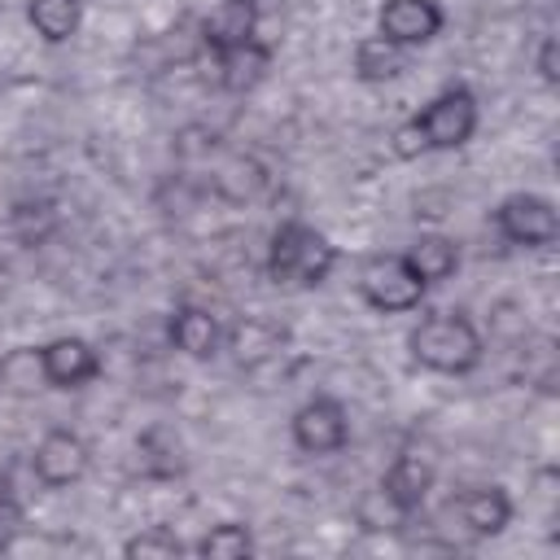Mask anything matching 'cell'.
<instances>
[{
  "instance_id": "obj_1",
  "label": "cell",
  "mask_w": 560,
  "mask_h": 560,
  "mask_svg": "<svg viewBox=\"0 0 560 560\" xmlns=\"http://www.w3.org/2000/svg\"><path fill=\"white\" fill-rule=\"evenodd\" d=\"M407 350L420 368L438 376H468L481 363L486 341L464 311H429L407 332Z\"/></svg>"
},
{
  "instance_id": "obj_2",
  "label": "cell",
  "mask_w": 560,
  "mask_h": 560,
  "mask_svg": "<svg viewBox=\"0 0 560 560\" xmlns=\"http://www.w3.org/2000/svg\"><path fill=\"white\" fill-rule=\"evenodd\" d=\"M337 245L302 219H284L267 241V276L284 289H319L337 271Z\"/></svg>"
},
{
  "instance_id": "obj_3",
  "label": "cell",
  "mask_w": 560,
  "mask_h": 560,
  "mask_svg": "<svg viewBox=\"0 0 560 560\" xmlns=\"http://www.w3.org/2000/svg\"><path fill=\"white\" fill-rule=\"evenodd\" d=\"M477 122H481L477 96L464 83H455V88H442L420 114H411L398 140H411L402 144V153H451L477 136Z\"/></svg>"
},
{
  "instance_id": "obj_4",
  "label": "cell",
  "mask_w": 560,
  "mask_h": 560,
  "mask_svg": "<svg viewBox=\"0 0 560 560\" xmlns=\"http://www.w3.org/2000/svg\"><path fill=\"white\" fill-rule=\"evenodd\" d=\"M359 293L381 315H407L424 302L429 284L411 271V262L402 254H372L359 267Z\"/></svg>"
},
{
  "instance_id": "obj_5",
  "label": "cell",
  "mask_w": 560,
  "mask_h": 560,
  "mask_svg": "<svg viewBox=\"0 0 560 560\" xmlns=\"http://www.w3.org/2000/svg\"><path fill=\"white\" fill-rule=\"evenodd\" d=\"M494 228L508 245H521V249H547L556 245L560 236V214L551 206V197L542 192H512L499 201L494 210Z\"/></svg>"
},
{
  "instance_id": "obj_6",
  "label": "cell",
  "mask_w": 560,
  "mask_h": 560,
  "mask_svg": "<svg viewBox=\"0 0 560 560\" xmlns=\"http://www.w3.org/2000/svg\"><path fill=\"white\" fill-rule=\"evenodd\" d=\"M433 486H438V455L429 446H402L389 459L385 477H381V494L389 499V508L402 521H411L424 508V499H429Z\"/></svg>"
},
{
  "instance_id": "obj_7",
  "label": "cell",
  "mask_w": 560,
  "mask_h": 560,
  "mask_svg": "<svg viewBox=\"0 0 560 560\" xmlns=\"http://www.w3.org/2000/svg\"><path fill=\"white\" fill-rule=\"evenodd\" d=\"M289 433H293V446L302 455H337L350 442V416H346V407L337 398L315 394L293 411Z\"/></svg>"
},
{
  "instance_id": "obj_8",
  "label": "cell",
  "mask_w": 560,
  "mask_h": 560,
  "mask_svg": "<svg viewBox=\"0 0 560 560\" xmlns=\"http://www.w3.org/2000/svg\"><path fill=\"white\" fill-rule=\"evenodd\" d=\"M88 464H92V446L74 429H61V424L48 429L31 451V472L44 490H66V486L83 481Z\"/></svg>"
},
{
  "instance_id": "obj_9",
  "label": "cell",
  "mask_w": 560,
  "mask_h": 560,
  "mask_svg": "<svg viewBox=\"0 0 560 560\" xmlns=\"http://www.w3.org/2000/svg\"><path fill=\"white\" fill-rule=\"evenodd\" d=\"M446 516L468 538H499L512 525V494L503 486H468L446 503Z\"/></svg>"
},
{
  "instance_id": "obj_10",
  "label": "cell",
  "mask_w": 560,
  "mask_h": 560,
  "mask_svg": "<svg viewBox=\"0 0 560 560\" xmlns=\"http://www.w3.org/2000/svg\"><path fill=\"white\" fill-rule=\"evenodd\" d=\"M446 26V9L438 0H385L376 13V35L398 48H420L438 39Z\"/></svg>"
},
{
  "instance_id": "obj_11",
  "label": "cell",
  "mask_w": 560,
  "mask_h": 560,
  "mask_svg": "<svg viewBox=\"0 0 560 560\" xmlns=\"http://www.w3.org/2000/svg\"><path fill=\"white\" fill-rule=\"evenodd\" d=\"M44 350V376H48V389H83L101 376V350L88 341V337H52Z\"/></svg>"
},
{
  "instance_id": "obj_12",
  "label": "cell",
  "mask_w": 560,
  "mask_h": 560,
  "mask_svg": "<svg viewBox=\"0 0 560 560\" xmlns=\"http://www.w3.org/2000/svg\"><path fill=\"white\" fill-rule=\"evenodd\" d=\"M258 0H219L201 18V48L206 52H228L249 39H258Z\"/></svg>"
},
{
  "instance_id": "obj_13",
  "label": "cell",
  "mask_w": 560,
  "mask_h": 560,
  "mask_svg": "<svg viewBox=\"0 0 560 560\" xmlns=\"http://www.w3.org/2000/svg\"><path fill=\"white\" fill-rule=\"evenodd\" d=\"M166 341H171V350H179L184 359H197V363H201V359H214V354H219L223 328H219V319H214L206 306L184 302V306L171 311Z\"/></svg>"
},
{
  "instance_id": "obj_14",
  "label": "cell",
  "mask_w": 560,
  "mask_h": 560,
  "mask_svg": "<svg viewBox=\"0 0 560 560\" xmlns=\"http://www.w3.org/2000/svg\"><path fill=\"white\" fill-rule=\"evenodd\" d=\"M210 61H214L219 88L245 96V92H254V88L267 79V70H271V48H267L262 39H249V44H241V48L210 52Z\"/></svg>"
},
{
  "instance_id": "obj_15",
  "label": "cell",
  "mask_w": 560,
  "mask_h": 560,
  "mask_svg": "<svg viewBox=\"0 0 560 560\" xmlns=\"http://www.w3.org/2000/svg\"><path fill=\"white\" fill-rule=\"evenodd\" d=\"M402 258L411 262V271H416L424 284H442V280H451V276L459 271V245H455V236H446V232H420V236L407 245Z\"/></svg>"
},
{
  "instance_id": "obj_16",
  "label": "cell",
  "mask_w": 560,
  "mask_h": 560,
  "mask_svg": "<svg viewBox=\"0 0 560 560\" xmlns=\"http://www.w3.org/2000/svg\"><path fill=\"white\" fill-rule=\"evenodd\" d=\"M26 22L44 44H66L83 26V0H26Z\"/></svg>"
},
{
  "instance_id": "obj_17",
  "label": "cell",
  "mask_w": 560,
  "mask_h": 560,
  "mask_svg": "<svg viewBox=\"0 0 560 560\" xmlns=\"http://www.w3.org/2000/svg\"><path fill=\"white\" fill-rule=\"evenodd\" d=\"M0 389L13 398H31L39 389H48L44 376V350L39 346H13L0 354Z\"/></svg>"
},
{
  "instance_id": "obj_18",
  "label": "cell",
  "mask_w": 560,
  "mask_h": 560,
  "mask_svg": "<svg viewBox=\"0 0 560 560\" xmlns=\"http://www.w3.org/2000/svg\"><path fill=\"white\" fill-rule=\"evenodd\" d=\"M407 52L411 48H398L385 35H363L354 44V74L363 83H389V79H398L407 70Z\"/></svg>"
},
{
  "instance_id": "obj_19",
  "label": "cell",
  "mask_w": 560,
  "mask_h": 560,
  "mask_svg": "<svg viewBox=\"0 0 560 560\" xmlns=\"http://www.w3.org/2000/svg\"><path fill=\"white\" fill-rule=\"evenodd\" d=\"M192 551L206 556V560H245V556L254 551V534H249V525H241V521H219V525H210V529L192 542Z\"/></svg>"
},
{
  "instance_id": "obj_20",
  "label": "cell",
  "mask_w": 560,
  "mask_h": 560,
  "mask_svg": "<svg viewBox=\"0 0 560 560\" xmlns=\"http://www.w3.org/2000/svg\"><path fill=\"white\" fill-rule=\"evenodd\" d=\"M184 551H192V547H184L171 529H162V525H153V529H144V534H136V538H127L122 542V556H153V560H175V556H184Z\"/></svg>"
},
{
  "instance_id": "obj_21",
  "label": "cell",
  "mask_w": 560,
  "mask_h": 560,
  "mask_svg": "<svg viewBox=\"0 0 560 560\" xmlns=\"http://www.w3.org/2000/svg\"><path fill=\"white\" fill-rule=\"evenodd\" d=\"M22 521H26V512H22V499L13 494V486L0 477V547L22 529Z\"/></svg>"
},
{
  "instance_id": "obj_22",
  "label": "cell",
  "mask_w": 560,
  "mask_h": 560,
  "mask_svg": "<svg viewBox=\"0 0 560 560\" xmlns=\"http://www.w3.org/2000/svg\"><path fill=\"white\" fill-rule=\"evenodd\" d=\"M538 74H542V83H560V70H556V39L547 35L542 44H538Z\"/></svg>"
}]
</instances>
